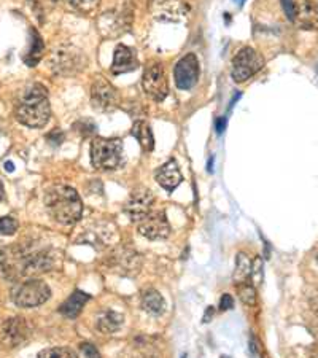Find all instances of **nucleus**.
<instances>
[{"mask_svg": "<svg viewBox=\"0 0 318 358\" xmlns=\"http://www.w3.org/2000/svg\"><path fill=\"white\" fill-rule=\"evenodd\" d=\"M15 117L27 128H43L51 117L48 91L43 85H32L24 91L15 107Z\"/></svg>", "mask_w": 318, "mask_h": 358, "instance_id": "f257e3e1", "label": "nucleus"}, {"mask_svg": "<svg viewBox=\"0 0 318 358\" xmlns=\"http://www.w3.org/2000/svg\"><path fill=\"white\" fill-rule=\"evenodd\" d=\"M50 215L61 224H73L82 218L83 204L78 193L67 185H56L45 196Z\"/></svg>", "mask_w": 318, "mask_h": 358, "instance_id": "f03ea898", "label": "nucleus"}, {"mask_svg": "<svg viewBox=\"0 0 318 358\" xmlns=\"http://www.w3.org/2000/svg\"><path fill=\"white\" fill-rule=\"evenodd\" d=\"M91 163L99 171H115L123 164V142L120 138L96 137L91 143Z\"/></svg>", "mask_w": 318, "mask_h": 358, "instance_id": "7ed1b4c3", "label": "nucleus"}, {"mask_svg": "<svg viewBox=\"0 0 318 358\" xmlns=\"http://www.w3.org/2000/svg\"><path fill=\"white\" fill-rule=\"evenodd\" d=\"M86 66V57L72 43H61L51 51L50 67L56 75H75Z\"/></svg>", "mask_w": 318, "mask_h": 358, "instance_id": "20e7f679", "label": "nucleus"}, {"mask_svg": "<svg viewBox=\"0 0 318 358\" xmlns=\"http://www.w3.org/2000/svg\"><path fill=\"white\" fill-rule=\"evenodd\" d=\"M50 298V287L38 279L27 280L24 284L15 287L13 292H11V299L20 308H36V306L48 301Z\"/></svg>", "mask_w": 318, "mask_h": 358, "instance_id": "39448f33", "label": "nucleus"}, {"mask_svg": "<svg viewBox=\"0 0 318 358\" xmlns=\"http://www.w3.org/2000/svg\"><path fill=\"white\" fill-rule=\"evenodd\" d=\"M264 66V57L252 46H245L233 59V80L236 83L247 82L256 75Z\"/></svg>", "mask_w": 318, "mask_h": 358, "instance_id": "423d86ee", "label": "nucleus"}, {"mask_svg": "<svg viewBox=\"0 0 318 358\" xmlns=\"http://www.w3.org/2000/svg\"><path fill=\"white\" fill-rule=\"evenodd\" d=\"M143 91L147 92L150 97H153L154 101H164L167 94H169V83H167L164 67L159 62H153L145 69L142 78Z\"/></svg>", "mask_w": 318, "mask_h": 358, "instance_id": "0eeeda50", "label": "nucleus"}, {"mask_svg": "<svg viewBox=\"0 0 318 358\" xmlns=\"http://www.w3.org/2000/svg\"><path fill=\"white\" fill-rule=\"evenodd\" d=\"M91 101H92V106L99 108V110L112 112L118 107L120 96H118V91L115 90L106 78L99 77L92 82Z\"/></svg>", "mask_w": 318, "mask_h": 358, "instance_id": "6e6552de", "label": "nucleus"}, {"mask_svg": "<svg viewBox=\"0 0 318 358\" xmlns=\"http://www.w3.org/2000/svg\"><path fill=\"white\" fill-rule=\"evenodd\" d=\"M0 333H2V343L7 348L13 349L20 348L31 338V327L24 317H11L3 322Z\"/></svg>", "mask_w": 318, "mask_h": 358, "instance_id": "1a4fd4ad", "label": "nucleus"}, {"mask_svg": "<svg viewBox=\"0 0 318 358\" xmlns=\"http://www.w3.org/2000/svg\"><path fill=\"white\" fill-rule=\"evenodd\" d=\"M138 223V233L150 241H161L169 238L171 224L167 222L164 212H150Z\"/></svg>", "mask_w": 318, "mask_h": 358, "instance_id": "9d476101", "label": "nucleus"}, {"mask_svg": "<svg viewBox=\"0 0 318 358\" xmlns=\"http://www.w3.org/2000/svg\"><path fill=\"white\" fill-rule=\"evenodd\" d=\"M173 75H175V83L178 86V90H193L199 80V62L196 55H185L182 59L177 62Z\"/></svg>", "mask_w": 318, "mask_h": 358, "instance_id": "9b49d317", "label": "nucleus"}, {"mask_svg": "<svg viewBox=\"0 0 318 358\" xmlns=\"http://www.w3.org/2000/svg\"><path fill=\"white\" fill-rule=\"evenodd\" d=\"M154 202V196L147 188H137L131 193L124 206V212L132 222H140L143 217H147L152 212Z\"/></svg>", "mask_w": 318, "mask_h": 358, "instance_id": "f8f14e48", "label": "nucleus"}, {"mask_svg": "<svg viewBox=\"0 0 318 358\" xmlns=\"http://www.w3.org/2000/svg\"><path fill=\"white\" fill-rule=\"evenodd\" d=\"M132 15L129 8H118L108 11L101 18V31L106 37H120L121 34L129 31Z\"/></svg>", "mask_w": 318, "mask_h": 358, "instance_id": "ddd939ff", "label": "nucleus"}, {"mask_svg": "<svg viewBox=\"0 0 318 358\" xmlns=\"http://www.w3.org/2000/svg\"><path fill=\"white\" fill-rule=\"evenodd\" d=\"M150 10L156 20L177 22L188 13V5L183 0H152Z\"/></svg>", "mask_w": 318, "mask_h": 358, "instance_id": "4468645a", "label": "nucleus"}, {"mask_svg": "<svg viewBox=\"0 0 318 358\" xmlns=\"http://www.w3.org/2000/svg\"><path fill=\"white\" fill-rule=\"evenodd\" d=\"M293 21L304 31L318 29V0H296Z\"/></svg>", "mask_w": 318, "mask_h": 358, "instance_id": "2eb2a0df", "label": "nucleus"}, {"mask_svg": "<svg viewBox=\"0 0 318 358\" xmlns=\"http://www.w3.org/2000/svg\"><path fill=\"white\" fill-rule=\"evenodd\" d=\"M138 66L137 62V55L134 50H131L129 46L126 45H118L117 50H115L113 56V64L110 67L113 75H121L127 73L131 71H136Z\"/></svg>", "mask_w": 318, "mask_h": 358, "instance_id": "dca6fc26", "label": "nucleus"}, {"mask_svg": "<svg viewBox=\"0 0 318 358\" xmlns=\"http://www.w3.org/2000/svg\"><path fill=\"white\" fill-rule=\"evenodd\" d=\"M112 264L113 269L118 271V274H137L138 269H140V257L137 255L136 252L131 250H120L115 252L112 255Z\"/></svg>", "mask_w": 318, "mask_h": 358, "instance_id": "f3484780", "label": "nucleus"}, {"mask_svg": "<svg viewBox=\"0 0 318 358\" xmlns=\"http://www.w3.org/2000/svg\"><path fill=\"white\" fill-rule=\"evenodd\" d=\"M182 172L178 169L175 159L167 161L164 166H161L159 169L156 171V182H158L164 189H167V192H173V189L182 183Z\"/></svg>", "mask_w": 318, "mask_h": 358, "instance_id": "a211bd4d", "label": "nucleus"}, {"mask_svg": "<svg viewBox=\"0 0 318 358\" xmlns=\"http://www.w3.org/2000/svg\"><path fill=\"white\" fill-rule=\"evenodd\" d=\"M124 323V315L117 313V310H103L99 315H97L96 327L101 333L106 334H113L117 333Z\"/></svg>", "mask_w": 318, "mask_h": 358, "instance_id": "6ab92c4d", "label": "nucleus"}, {"mask_svg": "<svg viewBox=\"0 0 318 358\" xmlns=\"http://www.w3.org/2000/svg\"><path fill=\"white\" fill-rule=\"evenodd\" d=\"M88 301H89V294L77 290L67 298V301H64L61 304L59 313L62 315L68 317V319H75V317L80 315V313H82V309H83V306Z\"/></svg>", "mask_w": 318, "mask_h": 358, "instance_id": "aec40b11", "label": "nucleus"}, {"mask_svg": "<svg viewBox=\"0 0 318 358\" xmlns=\"http://www.w3.org/2000/svg\"><path fill=\"white\" fill-rule=\"evenodd\" d=\"M142 309L152 315H161L166 310L163 294L156 290H147L142 294Z\"/></svg>", "mask_w": 318, "mask_h": 358, "instance_id": "412c9836", "label": "nucleus"}, {"mask_svg": "<svg viewBox=\"0 0 318 358\" xmlns=\"http://www.w3.org/2000/svg\"><path fill=\"white\" fill-rule=\"evenodd\" d=\"M132 136H134L140 147L145 150V152H152L154 148V138L152 128H150L147 121H136L134 126H132Z\"/></svg>", "mask_w": 318, "mask_h": 358, "instance_id": "4be33fe9", "label": "nucleus"}, {"mask_svg": "<svg viewBox=\"0 0 318 358\" xmlns=\"http://www.w3.org/2000/svg\"><path fill=\"white\" fill-rule=\"evenodd\" d=\"M252 274V262L244 252L237 253L236 257V271H234V280L237 284H244V282L250 280Z\"/></svg>", "mask_w": 318, "mask_h": 358, "instance_id": "5701e85b", "label": "nucleus"}, {"mask_svg": "<svg viewBox=\"0 0 318 358\" xmlns=\"http://www.w3.org/2000/svg\"><path fill=\"white\" fill-rule=\"evenodd\" d=\"M43 51H45L43 40L40 38L38 32L36 31V29H32V43H31V48H29V51H27V55L24 56L26 64L27 66H37L38 61L42 59Z\"/></svg>", "mask_w": 318, "mask_h": 358, "instance_id": "b1692460", "label": "nucleus"}, {"mask_svg": "<svg viewBox=\"0 0 318 358\" xmlns=\"http://www.w3.org/2000/svg\"><path fill=\"white\" fill-rule=\"evenodd\" d=\"M38 358H78V354L71 348H50L40 352Z\"/></svg>", "mask_w": 318, "mask_h": 358, "instance_id": "393cba45", "label": "nucleus"}, {"mask_svg": "<svg viewBox=\"0 0 318 358\" xmlns=\"http://www.w3.org/2000/svg\"><path fill=\"white\" fill-rule=\"evenodd\" d=\"M237 294H239L240 301L247 306H254L256 304V290L254 287L244 282V284H237Z\"/></svg>", "mask_w": 318, "mask_h": 358, "instance_id": "a878e982", "label": "nucleus"}, {"mask_svg": "<svg viewBox=\"0 0 318 358\" xmlns=\"http://www.w3.org/2000/svg\"><path fill=\"white\" fill-rule=\"evenodd\" d=\"M67 2L75 10L83 11V13H89V11H92L97 5H99L101 0H67Z\"/></svg>", "mask_w": 318, "mask_h": 358, "instance_id": "bb28decb", "label": "nucleus"}, {"mask_svg": "<svg viewBox=\"0 0 318 358\" xmlns=\"http://www.w3.org/2000/svg\"><path fill=\"white\" fill-rule=\"evenodd\" d=\"M18 231V222L11 217H2L0 218V234L11 236Z\"/></svg>", "mask_w": 318, "mask_h": 358, "instance_id": "cd10ccee", "label": "nucleus"}, {"mask_svg": "<svg viewBox=\"0 0 318 358\" xmlns=\"http://www.w3.org/2000/svg\"><path fill=\"white\" fill-rule=\"evenodd\" d=\"M250 279L253 280V287H258L259 284H261V280H263V259L259 257L254 258V262L252 263Z\"/></svg>", "mask_w": 318, "mask_h": 358, "instance_id": "c85d7f7f", "label": "nucleus"}, {"mask_svg": "<svg viewBox=\"0 0 318 358\" xmlns=\"http://www.w3.org/2000/svg\"><path fill=\"white\" fill-rule=\"evenodd\" d=\"M82 352H83V355L86 358H101L99 352H97V349L94 348V345L89 344V343L82 344Z\"/></svg>", "mask_w": 318, "mask_h": 358, "instance_id": "c756f323", "label": "nucleus"}, {"mask_svg": "<svg viewBox=\"0 0 318 358\" xmlns=\"http://www.w3.org/2000/svg\"><path fill=\"white\" fill-rule=\"evenodd\" d=\"M234 308V298L231 294H223L219 299V310H229Z\"/></svg>", "mask_w": 318, "mask_h": 358, "instance_id": "7c9ffc66", "label": "nucleus"}, {"mask_svg": "<svg viewBox=\"0 0 318 358\" xmlns=\"http://www.w3.org/2000/svg\"><path fill=\"white\" fill-rule=\"evenodd\" d=\"M77 128L80 129V134L82 136H89L94 132V124L91 123V121H82V123H77Z\"/></svg>", "mask_w": 318, "mask_h": 358, "instance_id": "2f4dec72", "label": "nucleus"}, {"mask_svg": "<svg viewBox=\"0 0 318 358\" xmlns=\"http://www.w3.org/2000/svg\"><path fill=\"white\" fill-rule=\"evenodd\" d=\"M294 2H296V0H282L283 10H285V15L290 21L294 20Z\"/></svg>", "mask_w": 318, "mask_h": 358, "instance_id": "473e14b6", "label": "nucleus"}, {"mask_svg": "<svg viewBox=\"0 0 318 358\" xmlns=\"http://www.w3.org/2000/svg\"><path fill=\"white\" fill-rule=\"evenodd\" d=\"M48 141H50L51 143H53V145H59V143L64 141L62 131H57V129L51 131L50 134H48Z\"/></svg>", "mask_w": 318, "mask_h": 358, "instance_id": "72a5a7b5", "label": "nucleus"}, {"mask_svg": "<svg viewBox=\"0 0 318 358\" xmlns=\"http://www.w3.org/2000/svg\"><path fill=\"white\" fill-rule=\"evenodd\" d=\"M213 315H215V308H212V306H209V308L205 309V315H204V319H202V322L209 323L213 319Z\"/></svg>", "mask_w": 318, "mask_h": 358, "instance_id": "f704fd0d", "label": "nucleus"}, {"mask_svg": "<svg viewBox=\"0 0 318 358\" xmlns=\"http://www.w3.org/2000/svg\"><path fill=\"white\" fill-rule=\"evenodd\" d=\"M217 132L218 134H223V131H224V128H226V118H218L217 120Z\"/></svg>", "mask_w": 318, "mask_h": 358, "instance_id": "c9c22d12", "label": "nucleus"}, {"mask_svg": "<svg viewBox=\"0 0 318 358\" xmlns=\"http://www.w3.org/2000/svg\"><path fill=\"white\" fill-rule=\"evenodd\" d=\"M5 171H7V172L15 171V166H13V163H11V161H7V163H5Z\"/></svg>", "mask_w": 318, "mask_h": 358, "instance_id": "e433bc0d", "label": "nucleus"}, {"mask_svg": "<svg viewBox=\"0 0 318 358\" xmlns=\"http://www.w3.org/2000/svg\"><path fill=\"white\" fill-rule=\"evenodd\" d=\"M207 169H209V172H212V169H213V158L209 159V167H207Z\"/></svg>", "mask_w": 318, "mask_h": 358, "instance_id": "4c0bfd02", "label": "nucleus"}, {"mask_svg": "<svg viewBox=\"0 0 318 358\" xmlns=\"http://www.w3.org/2000/svg\"><path fill=\"white\" fill-rule=\"evenodd\" d=\"M0 132H2V123H0Z\"/></svg>", "mask_w": 318, "mask_h": 358, "instance_id": "58836bf2", "label": "nucleus"}, {"mask_svg": "<svg viewBox=\"0 0 318 358\" xmlns=\"http://www.w3.org/2000/svg\"><path fill=\"white\" fill-rule=\"evenodd\" d=\"M182 358H187V355H183V357H182Z\"/></svg>", "mask_w": 318, "mask_h": 358, "instance_id": "ea45409f", "label": "nucleus"}, {"mask_svg": "<svg viewBox=\"0 0 318 358\" xmlns=\"http://www.w3.org/2000/svg\"><path fill=\"white\" fill-rule=\"evenodd\" d=\"M53 2H57V0H53Z\"/></svg>", "mask_w": 318, "mask_h": 358, "instance_id": "a19ab883", "label": "nucleus"}, {"mask_svg": "<svg viewBox=\"0 0 318 358\" xmlns=\"http://www.w3.org/2000/svg\"><path fill=\"white\" fill-rule=\"evenodd\" d=\"M317 262H318V257H317Z\"/></svg>", "mask_w": 318, "mask_h": 358, "instance_id": "79ce46f5", "label": "nucleus"}]
</instances>
